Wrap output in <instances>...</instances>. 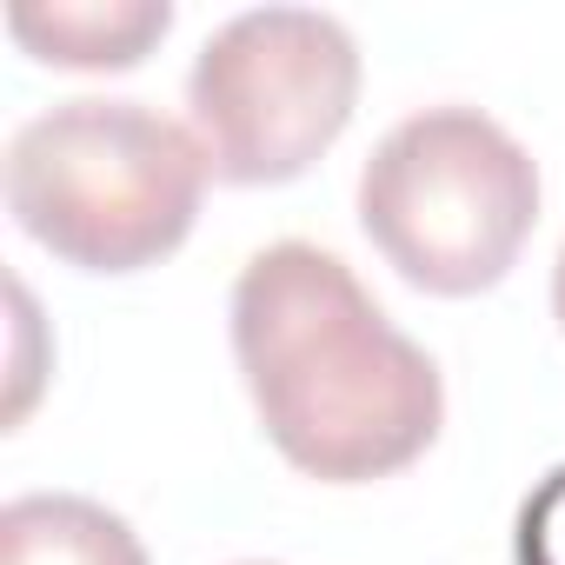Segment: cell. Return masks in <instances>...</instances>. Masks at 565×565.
<instances>
[{
    "instance_id": "3957f363",
    "label": "cell",
    "mask_w": 565,
    "mask_h": 565,
    "mask_svg": "<svg viewBox=\"0 0 565 565\" xmlns=\"http://www.w3.org/2000/svg\"><path fill=\"white\" fill-rule=\"evenodd\" d=\"M360 226L419 294L466 300L512 273L539 226L532 153L479 107L406 114L360 173Z\"/></svg>"
},
{
    "instance_id": "5b68a950",
    "label": "cell",
    "mask_w": 565,
    "mask_h": 565,
    "mask_svg": "<svg viewBox=\"0 0 565 565\" xmlns=\"http://www.w3.org/2000/svg\"><path fill=\"white\" fill-rule=\"evenodd\" d=\"M167 0H54L8 14V34L47 67H134L153 41H167Z\"/></svg>"
},
{
    "instance_id": "277c9868",
    "label": "cell",
    "mask_w": 565,
    "mask_h": 565,
    "mask_svg": "<svg viewBox=\"0 0 565 565\" xmlns=\"http://www.w3.org/2000/svg\"><path fill=\"white\" fill-rule=\"evenodd\" d=\"M186 107L226 186L300 180L360 107V41L320 8H246L193 54Z\"/></svg>"
},
{
    "instance_id": "52a82bcc",
    "label": "cell",
    "mask_w": 565,
    "mask_h": 565,
    "mask_svg": "<svg viewBox=\"0 0 565 565\" xmlns=\"http://www.w3.org/2000/svg\"><path fill=\"white\" fill-rule=\"evenodd\" d=\"M512 558L519 565H565V466H552L525 492L519 525H512Z\"/></svg>"
},
{
    "instance_id": "7a4b0ae2",
    "label": "cell",
    "mask_w": 565,
    "mask_h": 565,
    "mask_svg": "<svg viewBox=\"0 0 565 565\" xmlns=\"http://www.w3.org/2000/svg\"><path fill=\"white\" fill-rule=\"evenodd\" d=\"M206 147L147 100H61L8 140L14 226L81 273L167 259L206 193Z\"/></svg>"
},
{
    "instance_id": "9c48e42d",
    "label": "cell",
    "mask_w": 565,
    "mask_h": 565,
    "mask_svg": "<svg viewBox=\"0 0 565 565\" xmlns=\"http://www.w3.org/2000/svg\"><path fill=\"white\" fill-rule=\"evenodd\" d=\"M246 565H266V558H246Z\"/></svg>"
},
{
    "instance_id": "8992f818",
    "label": "cell",
    "mask_w": 565,
    "mask_h": 565,
    "mask_svg": "<svg viewBox=\"0 0 565 565\" xmlns=\"http://www.w3.org/2000/svg\"><path fill=\"white\" fill-rule=\"evenodd\" d=\"M8 565H147L140 532L81 492H21L0 512Z\"/></svg>"
},
{
    "instance_id": "ba28073f",
    "label": "cell",
    "mask_w": 565,
    "mask_h": 565,
    "mask_svg": "<svg viewBox=\"0 0 565 565\" xmlns=\"http://www.w3.org/2000/svg\"><path fill=\"white\" fill-rule=\"evenodd\" d=\"M552 320H558V333H565V246H558V259H552Z\"/></svg>"
},
{
    "instance_id": "6da1fadb",
    "label": "cell",
    "mask_w": 565,
    "mask_h": 565,
    "mask_svg": "<svg viewBox=\"0 0 565 565\" xmlns=\"http://www.w3.org/2000/svg\"><path fill=\"white\" fill-rule=\"evenodd\" d=\"M233 360L279 459L327 486L406 472L446 419L439 366L406 340L360 273L313 246L273 239L233 279Z\"/></svg>"
}]
</instances>
